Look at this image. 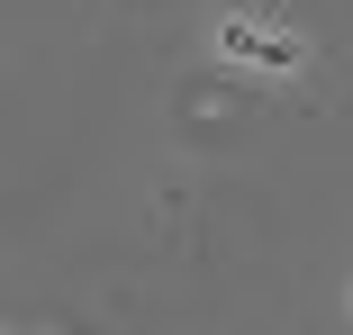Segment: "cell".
Instances as JSON below:
<instances>
[{
  "instance_id": "cell-1",
  "label": "cell",
  "mask_w": 353,
  "mask_h": 335,
  "mask_svg": "<svg viewBox=\"0 0 353 335\" xmlns=\"http://www.w3.org/2000/svg\"><path fill=\"white\" fill-rule=\"evenodd\" d=\"M218 45H227L236 63H272V73H299V45H290V37H272V28H245V19H236Z\"/></svg>"
}]
</instances>
